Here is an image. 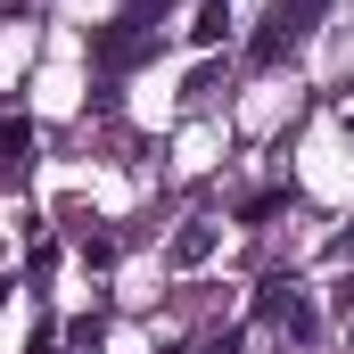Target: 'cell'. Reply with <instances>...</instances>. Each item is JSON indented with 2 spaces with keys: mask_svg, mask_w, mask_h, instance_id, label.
Here are the masks:
<instances>
[{
  "mask_svg": "<svg viewBox=\"0 0 354 354\" xmlns=\"http://www.w3.org/2000/svg\"><path fill=\"white\" fill-rule=\"evenodd\" d=\"M174 25V0H124L99 33H91V66L99 75H132L140 58H157V33Z\"/></svg>",
  "mask_w": 354,
  "mask_h": 354,
  "instance_id": "obj_1",
  "label": "cell"
},
{
  "mask_svg": "<svg viewBox=\"0 0 354 354\" xmlns=\"http://www.w3.org/2000/svg\"><path fill=\"white\" fill-rule=\"evenodd\" d=\"M322 8H330V0H272V17L256 25V41H248V66H280V58L322 25Z\"/></svg>",
  "mask_w": 354,
  "mask_h": 354,
  "instance_id": "obj_2",
  "label": "cell"
},
{
  "mask_svg": "<svg viewBox=\"0 0 354 354\" xmlns=\"http://www.w3.org/2000/svg\"><path fill=\"white\" fill-rule=\"evenodd\" d=\"M297 305H305V288H297L288 272H272V280H256V322H272V330H280V322H288Z\"/></svg>",
  "mask_w": 354,
  "mask_h": 354,
  "instance_id": "obj_3",
  "label": "cell"
},
{
  "mask_svg": "<svg viewBox=\"0 0 354 354\" xmlns=\"http://www.w3.org/2000/svg\"><path fill=\"white\" fill-rule=\"evenodd\" d=\"M214 239H223V223H206V214H198V223H181V231H174V264H206V256H214Z\"/></svg>",
  "mask_w": 354,
  "mask_h": 354,
  "instance_id": "obj_4",
  "label": "cell"
},
{
  "mask_svg": "<svg viewBox=\"0 0 354 354\" xmlns=\"http://www.w3.org/2000/svg\"><path fill=\"white\" fill-rule=\"evenodd\" d=\"M17 157H33V124L25 115H0V181H17Z\"/></svg>",
  "mask_w": 354,
  "mask_h": 354,
  "instance_id": "obj_5",
  "label": "cell"
},
{
  "mask_svg": "<svg viewBox=\"0 0 354 354\" xmlns=\"http://www.w3.org/2000/svg\"><path fill=\"white\" fill-rule=\"evenodd\" d=\"M223 33H231V0H206V8H198V25H189V41H198V50H214Z\"/></svg>",
  "mask_w": 354,
  "mask_h": 354,
  "instance_id": "obj_6",
  "label": "cell"
},
{
  "mask_svg": "<svg viewBox=\"0 0 354 354\" xmlns=\"http://www.w3.org/2000/svg\"><path fill=\"white\" fill-rule=\"evenodd\" d=\"M25 354H58V330H50V322H41V330H33V338H25Z\"/></svg>",
  "mask_w": 354,
  "mask_h": 354,
  "instance_id": "obj_7",
  "label": "cell"
},
{
  "mask_svg": "<svg viewBox=\"0 0 354 354\" xmlns=\"http://www.w3.org/2000/svg\"><path fill=\"white\" fill-rule=\"evenodd\" d=\"M8 288H17V280H0V305H8Z\"/></svg>",
  "mask_w": 354,
  "mask_h": 354,
  "instance_id": "obj_8",
  "label": "cell"
},
{
  "mask_svg": "<svg viewBox=\"0 0 354 354\" xmlns=\"http://www.w3.org/2000/svg\"><path fill=\"white\" fill-rule=\"evenodd\" d=\"M346 330H354V313H346Z\"/></svg>",
  "mask_w": 354,
  "mask_h": 354,
  "instance_id": "obj_9",
  "label": "cell"
}]
</instances>
